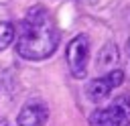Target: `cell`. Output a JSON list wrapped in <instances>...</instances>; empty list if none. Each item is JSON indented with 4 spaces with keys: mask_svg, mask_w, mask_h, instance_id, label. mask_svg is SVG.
<instances>
[{
    "mask_svg": "<svg viewBox=\"0 0 130 126\" xmlns=\"http://www.w3.org/2000/svg\"><path fill=\"white\" fill-rule=\"evenodd\" d=\"M59 45V30L53 14L45 6H32L20 22L16 35V51L28 61H43L55 53Z\"/></svg>",
    "mask_w": 130,
    "mask_h": 126,
    "instance_id": "cell-1",
    "label": "cell"
},
{
    "mask_svg": "<svg viewBox=\"0 0 130 126\" xmlns=\"http://www.w3.org/2000/svg\"><path fill=\"white\" fill-rule=\"evenodd\" d=\"M49 118V108L43 102H28L18 112V126H45Z\"/></svg>",
    "mask_w": 130,
    "mask_h": 126,
    "instance_id": "cell-5",
    "label": "cell"
},
{
    "mask_svg": "<svg viewBox=\"0 0 130 126\" xmlns=\"http://www.w3.org/2000/svg\"><path fill=\"white\" fill-rule=\"evenodd\" d=\"M16 39V30L12 22H0V51H4L12 41Z\"/></svg>",
    "mask_w": 130,
    "mask_h": 126,
    "instance_id": "cell-6",
    "label": "cell"
},
{
    "mask_svg": "<svg viewBox=\"0 0 130 126\" xmlns=\"http://www.w3.org/2000/svg\"><path fill=\"white\" fill-rule=\"evenodd\" d=\"M128 57H130V43H128Z\"/></svg>",
    "mask_w": 130,
    "mask_h": 126,
    "instance_id": "cell-8",
    "label": "cell"
},
{
    "mask_svg": "<svg viewBox=\"0 0 130 126\" xmlns=\"http://www.w3.org/2000/svg\"><path fill=\"white\" fill-rule=\"evenodd\" d=\"M87 61H89V39L85 35H77L67 45V65L73 77L81 79L87 73Z\"/></svg>",
    "mask_w": 130,
    "mask_h": 126,
    "instance_id": "cell-3",
    "label": "cell"
},
{
    "mask_svg": "<svg viewBox=\"0 0 130 126\" xmlns=\"http://www.w3.org/2000/svg\"><path fill=\"white\" fill-rule=\"evenodd\" d=\"M116 59H118V51H116V47L110 43L108 47H104V49H102L100 59H98V65H100V67H104V63H106V67H108V65H112Z\"/></svg>",
    "mask_w": 130,
    "mask_h": 126,
    "instance_id": "cell-7",
    "label": "cell"
},
{
    "mask_svg": "<svg viewBox=\"0 0 130 126\" xmlns=\"http://www.w3.org/2000/svg\"><path fill=\"white\" fill-rule=\"evenodd\" d=\"M91 126H128L130 124V98L118 96L106 108H98L89 116Z\"/></svg>",
    "mask_w": 130,
    "mask_h": 126,
    "instance_id": "cell-2",
    "label": "cell"
},
{
    "mask_svg": "<svg viewBox=\"0 0 130 126\" xmlns=\"http://www.w3.org/2000/svg\"><path fill=\"white\" fill-rule=\"evenodd\" d=\"M122 81H124V71H122V69H112V71H108L106 75L95 77V79L89 81V85H87V98H89L91 102L100 104V102H104V100L112 93V89H116Z\"/></svg>",
    "mask_w": 130,
    "mask_h": 126,
    "instance_id": "cell-4",
    "label": "cell"
}]
</instances>
